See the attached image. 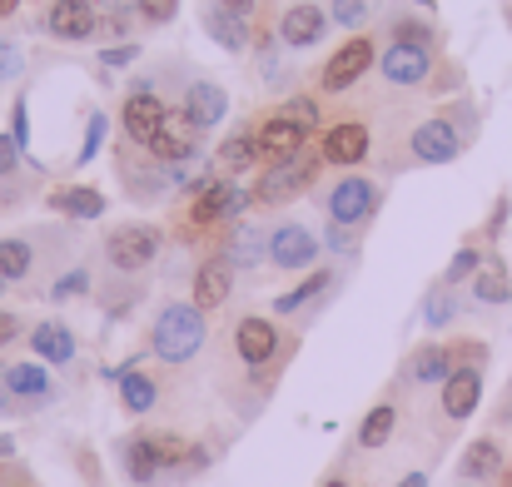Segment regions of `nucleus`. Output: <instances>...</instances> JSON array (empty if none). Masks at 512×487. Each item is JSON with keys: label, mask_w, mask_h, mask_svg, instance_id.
<instances>
[{"label": "nucleus", "mask_w": 512, "mask_h": 487, "mask_svg": "<svg viewBox=\"0 0 512 487\" xmlns=\"http://www.w3.org/2000/svg\"><path fill=\"white\" fill-rule=\"evenodd\" d=\"M204 348V314L194 304H170L160 319H155V353L165 363H184Z\"/></svg>", "instance_id": "obj_1"}, {"label": "nucleus", "mask_w": 512, "mask_h": 487, "mask_svg": "<svg viewBox=\"0 0 512 487\" xmlns=\"http://www.w3.org/2000/svg\"><path fill=\"white\" fill-rule=\"evenodd\" d=\"M105 254H110V264H115V269H145V264L160 254V234H155V229H145V224L115 229V234H110V244H105Z\"/></svg>", "instance_id": "obj_2"}, {"label": "nucleus", "mask_w": 512, "mask_h": 487, "mask_svg": "<svg viewBox=\"0 0 512 487\" xmlns=\"http://www.w3.org/2000/svg\"><path fill=\"white\" fill-rule=\"evenodd\" d=\"M244 204H249V194H244L239 184H229V179H214V184H204V189H199V199H194V224L234 219V214H244Z\"/></svg>", "instance_id": "obj_3"}, {"label": "nucleus", "mask_w": 512, "mask_h": 487, "mask_svg": "<svg viewBox=\"0 0 512 487\" xmlns=\"http://www.w3.org/2000/svg\"><path fill=\"white\" fill-rule=\"evenodd\" d=\"M314 254H319V239L304 224H284L269 234V259L279 269H304V264H314Z\"/></svg>", "instance_id": "obj_4"}, {"label": "nucleus", "mask_w": 512, "mask_h": 487, "mask_svg": "<svg viewBox=\"0 0 512 487\" xmlns=\"http://www.w3.org/2000/svg\"><path fill=\"white\" fill-rule=\"evenodd\" d=\"M368 65H373V45H368V35H358V40L339 45V50H334V60L324 65V90H348Z\"/></svg>", "instance_id": "obj_5"}, {"label": "nucleus", "mask_w": 512, "mask_h": 487, "mask_svg": "<svg viewBox=\"0 0 512 487\" xmlns=\"http://www.w3.org/2000/svg\"><path fill=\"white\" fill-rule=\"evenodd\" d=\"M309 174H314V160H309V155L279 160L269 174H264V179H259V199H264V204H279V199L299 194V189L309 184Z\"/></svg>", "instance_id": "obj_6"}, {"label": "nucleus", "mask_w": 512, "mask_h": 487, "mask_svg": "<svg viewBox=\"0 0 512 487\" xmlns=\"http://www.w3.org/2000/svg\"><path fill=\"white\" fill-rule=\"evenodd\" d=\"M428 70H433L428 45H403V40H393V45L383 50V75H388L393 85H418V80H428Z\"/></svg>", "instance_id": "obj_7"}, {"label": "nucleus", "mask_w": 512, "mask_h": 487, "mask_svg": "<svg viewBox=\"0 0 512 487\" xmlns=\"http://www.w3.org/2000/svg\"><path fill=\"white\" fill-rule=\"evenodd\" d=\"M458 150H463V140H458V130L448 120H428V125L413 130V155L423 164H448L458 160Z\"/></svg>", "instance_id": "obj_8"}, {"label": "nucleus", "mask_w": 512, "mask_h": 487, "mask_svg": "<svg viewBox=\"0 0 512 487\" xmlns=\"http://www.w3.org/2000/svg\"><path fill=\"white\" fill-rule=\"evenodd\" d=\"M50 30L60 40H90L100 30V10L90 0H55L50 5Z\"/></svg>", "instance_id": "obj_9"}, {"label": "nucleus", "mask_w": 512, "mask_h": 487, "mask_svg": "<svg viewBox=\"0 0 512 487\" xmlns=\"http://www.w3.org/2000/svg\"><path fill=\"white\" fill-rule=\"evenodd\" d=\"M194 145H199V125L189 120V115H165V125H160V135L150 140V150L160 155V160H170V164H179V160H189L194 155Z\"/></svg>", "instance_id": "obj_10"}, {"label": "nucleus", "mask_w": 512, "mask_h": 487, "mask_svg": "<svg viewBox=\"0 0 512 487\" xmlns=\"http://www.w3.org/2000/svg\"><path fill=\"white\" fill-rule=\"evenodd\" d=\"M165 100H155L150 90H140V95H130L125 100V135L130 140H140V145H150L155 135H160V125H165Z\"/></svg>", "instance_id": "obj_11"}, {"label": "nucleus", "mask_w": 512, "mask_h": 487, "mask_svg": "<svg viewBox=\"0 0 512 487\" xmlns=\"http://www.w3.org/2000/svg\"><path fill=\"white\" fill-rule=\"evenodd\" d=\"M373 199H378V189L368 179H343L329 194V214H334V224H358L373 209Z\"/></svg>", "instance_id": "obj_12"}, {"label": "nucleus", "mask_w": 512, "mask_h": 487, "mask_svg": "<svg viewBox=\"0 0 512 487\" xmlns=\"http://www.w3.org/2000/svg\"><path fill=\"white\" fill-rule=\"evenodd\" d=\"M483 398V373L478 368H453L448 383H443V413L448 418H468Z\"/></svg>", "instance_id": "obj_13"}, {"label": "nucleus", "mask_w": 512, "mask_h": 487, "mask_svg": "<svg viewBox=\"0 0 512 487\" xmlns=\"http://www.w3.org/2000/svg\"><path fill=\"white\" fill-rule=\"evenodd\" d=\"M304 150V130L294 125V120H284V115H274L264 130H259V155H269V160H294Z\"/></svg>", "instance_id": "obj_14"}, {"label": "nucleus", "mask_w": 512, "mask_h": 487, "mask_svg": "<svg viewBox=\"0 0 512 487\" xmlns=\"http://www.w3.org/2000/svg\"><path fill=\"white\" fill-rule=\"evenodd\" d=\"M234 348H239L244 363H269L274 348H279V333H274V324H264V319H244V324L234 328Z\"/></svg>", "instance_id": "obj_15"}, {"label": "nucleus", "mask_w": 512, "mask_h": 487, "mask_svg": "<svg viewBox=\"0 0 512 487\" xmlns=\"http://www.w3.org/2000/svg\"><path fill=\"white\" fill-rule=\"evenodd\" d=\"M279 40H284V45H314V40H324V10H319V5H294V10H284Z\"/></svg>", "instance_id": "obj_16"}, {"label": "nucleus", "mask_w": 512, "mask_h": 487, "mask_svg": "<svg viewBox=\"0 0 512 487\" xmlns=\"http://www.w3.org/2000/svg\"><path fill=\"white\" fill-rule=\"evenodd\" d=\"M224 110H229V100H224V90H219V85H209V80L189 85V95H184V115H189L199 130L219 125V120H224Z\"/></svg>", "instance_id": "obj_17"}, {"label": "nucleus", "mask_w": 512, "mask_h": 487, "mask_svg": "<svg viewBox=\"0 0 512 487\" xmlns=\"http://www.w3.org/2000/svg\"><path fill=\"white\" fill-rule=\"evenodd\" d=\"M174 453L165 443H155V438H135L130 448H125V468H130V478L135 483H155L160 478V468L170 463Z\"/></svg>", "instance_id": "obj_18"}, {"label": "nucleus", "mask_w": 512, "mask_h": 487, "mask_svg": "<svg viewBox=\"0 0 512 487\" xmlns=\"http://www.w3.org/2000/svg\"><path fill=\"white\" fill-rule=\"evenodd\" d=\"M368 155V130L363 125H334L329 135H324V160L329 164H358Z\"/></svg>", "instance_id": "obj_19"}, {"label": "nucleus", "mask_w": 512, "mask_h": 487, "mask_svg": "<svg viewBox=\"0 0 512 487\" xmlns=\"http://www.w3.org/2000/svg\"><path fill=\"white\" fill-rule=\"evenodd\" d=\"M229 289H234V274H229V264H224V259L204 264V269L194 274V309H219V304L229 299Z\"/></svg>", "instance_id": "obj_20"}, {"label": "nucleus", "mask_w": 512, "mask_h": 487, "mask_svg": "<svg viewBox=\"0 0 512 487\" xmlns=\"http://www.w3.org/2000/svg\"><path fill=\"white\" fill-rule=\"evenodd\" d=\"M204 30L224 45V50H244V40H249V30H244V15L239 10H224L219 0L204 10Z\"/></svg>", "instance_id": "obj_21"}, {"label": "nucleus", "mask_w": 512, "mask_h": 487, "mask_svg": "<svg viewBox=\"0 0 512 487\" xmlns=\"http://www.w3.org/2000/svg\"><path fill=\"white\" fill-rule=\"evenodd\" d=\"M50 209L55 214H70V219H100L105 214V199L95 189H55L50 194Z\"/></svg>", "instance_id": "obj_22"}, {"label": "nucleus", "mask_w": 512, "mask_h": 487, "mask_svg": "<svg viewBox=\"0 0 512 487\" xmlns=\"http://www.w3.org/2000/svg\"><path fill=\"white\" fill-rule=\"evenodd\" d=\"M30 343H35V353H40L45 363H70V358H75V338H70L65 324H40Z\"/></svg>", "instance_id": "obj_23"}, {"label": "nucleus", "mask_w": 512, "mask_h": 487, "mask_svg": "<svg viewBox=\"0 0 512 487\" xmlns=\"http://www.w3.org/2000/svg\"><path fill=\"white\" fill-rule=\"evenodd\" d=\"M254 160H259V135H229L219 150V169H229V174L249 169Z\"/></svg>", "instance_id": "obj_24"}, {"label": "nucleus", "mask_w": 512, "mask_h": 487, "mask_svg": "<svg viewBox=\"0 0 512 487\" xmlns=\"http://www.w3.org/2000/svg\"><path fill=\"white\" fill-rule=\"evenodd\" d=\"M473 289H478V299H483V304H508V299H512L508 269H503V264H483V269H478V284H473Z\"/></svg>", "instance_id": "obj_25"}, {"label": "nucleus", "mask_w": 512, "mask_h": 487, "mask_svg": "<svg viewBox=\"0 0 512 487\" xmlns=\"http://www.w3.org/2000/svg\"><path fill=\"white\" fill-rule=\"evenodd\" d=\"M448 373H453V353L448 348H423L413 358V378L418 383H448Z\"/></svg>", "instance_id": "obj_26"}, {"label": "nucleus", "mask_w": 512, "mask_h": 487, "mask_svg": "<svg viewBox=\"0 0 512 487\" xmlns=\"http://www.w3.org/2000/svg\"><path fill=\"white\" fill-rule=\"evenodd\" d=\"M5 388L20 398H40V393H50V378H45V368L20 363V368H5Z\"/></svg>", "instance_id": "obj_27"}, {"label": "nucleus", "mask_w": 512, "mask_h": 487, "mask_svg": "<svg viewBox=\"0 0 512 487\" xmlns=\"http://www.w3.org/2000/svg\"><path fill=\"white\" fill-rule=\"evenodd\" d=\"M120 398H125L130 413H150V408H155V383H150L145 373H125V378H120Z\"/></svg>", "instance_id": "obj_28"}, {"label": "nucleus", "mask_w": 512, "mask_h": 487, "mask_svg": "<svg viewBox=\"0 0 512 487\" xmlns=\"http://www.w3.org/2000/svg\"><path fill=\"white\" fill-rule=\"evenodd\" d=\"M388 433H393V408L383 403V408H373V413L363 418L358 443H363V448H383V443H388Z\"/></svg>", "instance_id": "obj_29"}, {"label": "nucleus", "mask_w": 512, "mask_h": 487, "mask_svg": "<svg viewBox=\"0 0 512 487\" xmlns=\"http://www.w3.org/2000/svg\"><path fill=\"white\" fill-rule=\"evenodd\" d=\"M498 468H503L498 443H473V448H468V458H463V473H468V478H493Z\"/></svg>", "instance_id": "obj_30"}, {"label": "nucleus", "mask_w": 512, "mask_h": 487, "mask_svg": "<svg viewBox=\"0 0 512 487\" xmlns=\"http://www.w3.org/2000/svg\"><path fill=\"white\" fill-rule=\"evenodd\" d=\"M324 284H329V274H309V279H304L299 289L279 294V299H274V309H279V314H294V309H304V304H309L314 294H324Z\"/></svg>", "instance_id": "obj_31"}, {"label": "nucleus", "mask_w": 512, "mask_h": 487, "mask_svg": "<svg viewBox=\"0 0 512 487\" xmlns=\"http://www.w3.org/2000/svg\"><path fill=\"white\" fill-rule=\"evenodd\" d=\"M25 269H30V244L5 239V244H0V279H20Z\"/></svg>", "instance_id": "obj_32"}, {"label": "nucleus", "mask_w": 512, "mask_h": 487, "mask_svg": "<svg viewBox=\"0 0 512 487\" xmlns=\"http://www.w3.org/2000/svg\"><path fill=\"white\" fill-rule=\"evenodd\" d=\"M229 254H234V259H244V264H259V254H264V239H259V229H249V224H244V229L234 234Z\"/></svg>", "instance_id": "obj_33"}, {"label": "nucleus", "mask_w": 512, "mask_h": 487, "mask_svg": "<svg viewBox=\"0 0 512 487\" xmlns=\"http://www.w3.org/2000/svg\"><path fill=\"white\" fill-rule=\"evenodd\" d=\"M284 120H294L304 135H309V130H319V110H314V100H304V95L284 105Z\"/></svg>", "instance_id": "obj_34"}, {"label": "nucleus", "mask_w": 512, "mask_h": 487, "mask_svg": "<svg viewBox=\"0 0 512 487\" xmlns=\"http://www.w3.org/2000/svg\"><path fill=\"white\" fill-rule=\"evenodd\" d=\"M478 249H458V259H453V269H448V284H458V279H468V274H478Z\"/></svg>", "instance_id": "obj_35"}, {"label": "nucleus", "mask_w": 512, "mask_h": 487, "mask_svg": "<svg viewBox=\"0 0 512 487\" xmlns=\"http://www.w3.org/2000/svg\"><path fill=\"white\" fill-rule=\"evenodd\" d=\"M363 15H368L363 0H334V20L339 25H363Z\"/></svg>", "instance_id": "obj_36"}, {"label": "nucleus", "mask_w": 512, "mask_h": 487, "mask_svg": "<svg viewBox=\"0 0 512 487\" xmlns=\"http://www.w3.org/2000/svg\"><path fill=\"white\" fill-rule=\"evenodd\" d=\"M20 65H25V60H20V45H5V40H0V80H15Z\"/></svg>", "instance_id": "obj_37"}, {"label": "nucleus", "mask_w": 512, "mask_h": 487, "mask_svg": "<svg viewBox=\"0 0 512 487\" xmlns=\"http://www.w3.org/2000/svg\"><path fill=\"white\" fill-rule=\"evenodd\" d=\"M448 319H453V299H448V294L428 299V324H433V328H443Z\"/></svg>", "instance_id": "obj_38"}, {"label": "nucleus", "mask_w": 512, "mask_h": 487, "mask_svg": "<svg viewBox=\"0 0 512 487\" xmlns=\"http://www.w3.org/2000/svg\"><path fill=\"white\" fill-rule=\"evenodd\" d=\"M15 164H20V145H15V135H0V174H15Z\"/></svg>", "instance_id": "obj_39"}, {"label": "nucleus", "mask_w": 512, "mask_h": 487, "mask_svg": "<svg viewBox=\"0 0 512 487\" xmlns=\"http://www.w3.org/2000/svg\"><path fill=\"white\" fill-rule=\"evenodd\" d=\"M398 40H403V45H428V25H418V20H403V25H398Z\"/></svg>", "instance_id": "obj_40"}, {"label": "nucleus", "mask_w": 512, "mask_h": 487, "mask_svg": "<svg viewBox=\"0 0 512 487\" xmlns=\"http://www.w3.org/2000/svg\"><path fill=\"white\" fill-rule=\"evenodd\" d=\"M100 135H105V115H95V120H90V140H85V150H80V164L95 160V150H100Z\"/></svg>", "instance_id": "obj_41"}, {"label": "nucleus", "mask_w": 512, "mask_h": 487, "mask_svg": "<svg viewBox=\"0 0 512 487\" xmlns=\"http://www.w3.org/2000/svg\"><path fill=\"white\" fill-rule=\"evenodd\" d=\"M140 10H145L150 20H170L174 10H179V0H140Z\"/></svg>", "instance_id": "obj_42"}, {"label": "nucleus", "mask_w": 512, "mask_h": 487, "mask_svg": "<svg viewBox=\"0 0 512 487\" xmlns=\"http://www.w3.org/2000/svg\"><path fill=\"white\" fill-rule=\"evenodd\" d=\"M85 284H90V279H85V274H65V279H60V284H55V299H70V294H80V289H85Z\"/></svg>", "instance_id": "obj_43"}, {"label": "nucleus", "mask_w": 512, "mask_h": 487, "mask_svg": "<svg viewBox=\"0 0 512 487\" xmlns=\"http://www.w3.org/2000/svg\"><path fill=\"white\" fill-rule=\"evenodd\" d=\"M25 140H30V115H25V100L15 105V145L25 150Z\"/></svg>", "instance_id": "obj_44"}, {"label": "nucleus", "mask_w": 512, "mask_h": 487, "mask_svg": "<svg viewBox=\"0 0 512 487\" xmlns=\"http://www.w3.org/2000/svg\"><path fill=\"white\" fill-rule=\"evenodd\" d=\"M135 60V45H110L105 50V65H130Z\"/></svg>", "instance_id": "obj_45"}, {"label": "nucleus", "mask_w": 512, "mask_h": 487, "mask_svg": "<svg viewBox=\"0 0 512 487\" xmlns=\"http://www.w3.org/2000/svg\"><path fill=\"white\" fill-rule=\"evenodd\" d=\"M329 244H334V249H353V234H348V224H339V229L329 234Z\"/></svg>", "instance_id": "obj_46"}, {"label": "nucleus", "mask_w": 512, "mask_h": 487, "mask_svg": "<svg viewBox=\"0 0 512 487\" xmlns=\"http://www.w3.org/2000/svg\"><path fill=\"white\" fill-rule=\"evenodd\" d=\"M15 319H10V314H0V343H10V338H15Z\"/></svg>", "instance_id": "obj_47"}, {"label": "nucleus", "mask_w": 512, "mask_h": 487, "mask_svg": "<svg viewBox=\"0 0 512 487\" xmlns=\"http://www.w3.org/2000/svg\"><path fill=\"white\" fill-rule=\"evenodd\" d=\"M219 5H224V10H239V15H249V5H254V0H219Z\"/></svg>", "instance_id": "obj_48"}, {"label": "nucleus", "mask_w": 512, "mask_h": 487, "mask_svg": "<svg viewBox=\"0 0 512 487\" xmlns=\"http://www.w3.org/2000/svg\"><path fill=\"white\" fill-rule=\"evenodd\" d=\"M398 487H428V478H423V473H408V478H403Z\"/></svg>", "instance_id": "obj_49"}, {"label": "nucleus", "mask_w": 512, "mask_h": 487, "mask_svg": "<svg viewBox=\"0 0 512 487\" xmlns=\"http://www.w3.org/2000/svg\"><path fill=\"white\" fill-rule=\"evenodd\" d=\"M10 453H15V443H10V438H0V458H10Z\"/></svg>", "instance_id": "obj_50"}, {"label": "nucleus", "mask_w": 512, "mask_h": 487, "mask_svg": "<svg viewBox=\"0 0 512 487\" xmlns=\"http://www.w3.org/2000/svg\"><path fill=\"white\" fill-rule=\"evenodd\" d=\"M15 5H20V0H0V15H10V10H15Z\"/></svg>", "instance_id": "obj_51"}, {"label": "nucleus", "mask_w": 512, "mask_h": 487, "mask_svg": "<svg viewBox=\"0 0 512 487\" xmlns=\"http://www.w3.org/2000/svg\"><path fill=\"white\" fill-rule=\"evenodd\" d=\"M503 418L512 423V388H508V403H503Z\"/></svg>", "instance_id": "obj_52"}, {"label": "nucleus", "mask_w": 512, "mask_h": 487, "mask_svg": "<svg viewBox=\"0 0 512 487\" xmlns=\"http://www.w3.org/2000/svg\"><path fill=\"white\" fill-rule=\"evenodd\" d=\"M329 487H348V483H329Z\"/></svg>", "instance_id": "obj_53"}, {"label": "nucleus", "mask_w": 512, "mask_h": 487, "mask_svg": "<svg viewBox=\"0 0 512 487\" xmlns=\"http://www.w3.org/2000/svg\"><path fill=\"white\" fill-rule=\"evenodd\" d=\"M508 487H512V478H508Z\"/></svg>", "instance_id": "obj_54"}, {"label": "nucleus", "mask_w": 512, "mask_h": 487, "mask_svg": "<svg viewBox=\"0 0 512 487\" xmlns=\"http://www.w3.org/2000/svg\"><path fill=\"white\" fill-rule=\"evenodd\" d=\"M423 5H428V0H423Z\"/></svg>", "instance_id": "obj_55"}, {"label": "nucleus", "mask_w": 512, "mask_h": 487, "mask_svg": "<svg viewBox=\"0 0 512 487\" xmlns=\"http://www.w3.org/2000/svg\"><path fill=\"white\" fill-rule=\"evenodd\" d=\"M0 284H5V279H0Z\"/></svg>", "instance_id": "obj_56"}, {"label": "nucleus", "mask_w": 512, "mask_h": 487, "mask_svg": "<svg viewBox=\"0 0 512 487\" xmlns=\"http://www.w3.org/2000/svg\"><path fill=\"white\" fill-rule=\"evenodd\" d=\"M468 487H473V483H468Z\"/></svg>", "instance_id": "obj_57"}]
</instances>
